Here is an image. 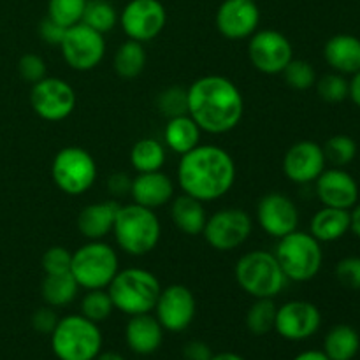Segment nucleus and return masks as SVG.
<instances>
[{
  "label": "nucleus",
  "instance_id": "nucleus-1",
  "mask_svg": "<svg viewBox=\"0 0 360 360\" xmlns=\"http://www.w3.org/2000/svg\"><path fill=\"white\" fill-rule=\"evenodd\" d=\"M236 174L232 155L217 144H199L181 155L178 165L179 188L200 202H214L227 195L234 186Z\"/></svg>",
  "mask_w": 360,
  "mask_h": 360
},
{
  "label": "nucleus",
  "instance_id": "nucleus-2",
  "mask_svg": "<svg viewBox=\"0 0 360 360\" xmlns=\"http://www.w3.org/2000/svg\"><path fill=\"white\" fill-rule=\"evenodd\" d=\"M188 94V116L207 134H227L239 125L245 112L241 90L234 81L210 74L193 81Z\"/></svg>",
  "mask_w": 360,
  "mask_h": 360
},
{
  "label": "nucleus",
  "instance_id": "nucleus-3",
  "mask_svg": "<svg viewBox=\"0 0 360 360\" xmlns=\"http://www.w3.org/2000/svg\"><path fill=\"white\" fill-rule=\"evenodd\" d=\"M120 248L132 257H144L157 248L160 241V220L150 207L139 204L120 206L112 227Z\"/></svg>",
  "mask_w": 360,
  "mask_h": 360
},
{
  "label": "nucleus",
  "instance_id": "nucleus-4",
  "mask_svg": "<svg viewBox=\"0 0 360 360\" xmlns=\"http://www.w3.org/2000/svg\"><path fill=\"white\" fill-rule=\"evenodd\" d=\"M160 290L158 278L141 267L118 271L108 287V294L115 309L129 316L153 311Z\"/></svg>",
  "mask_w": 360,
  "mask_h": 360
},
{
  "label": "nucleus",
  "instance_id": "nucleus-5",
  "mask_svg": "<svg viewBox=\"0 0 360 360\" xmlns=\"http://www.w3.org/2000/svg\"><path fill=\"white\" fill-rule=\"evenodd\" d=\"M234 276L241 290L253 299H274L288 281L276 255L266 250L245 253L236 264Z\"/></svg>",
  "mask_w": 360,
  "mask_h": 360
},
{
  "label": "nucleus",
  "instance_id": "nucleus-6",
  "mask_svg": "<svg viewBox=\"0 0 360 360\" xmlns=\"http://www.w3.org/2000/svg\"><path fill=\"white\" fill-rule=\"evenodd\" d=\"M53 354L58 360H95L102 352L98 323L83 315H67L51 333Z\"/></svg>",
  "mask_w": 360,
  "mask_h": 360
},
{
  "label": "nucleus",
  "instance_id": "nucleus-7",
  "mask_svg": "<svg viewBox=\"0 0 360 360\" xmlns=\"http://www.w3.org/2000/svg\"><path fill=\"white\" fill-rule=\"evenodd\" d=\"M278 262L288 281L306 283L316 278L323 264L322 243L316 241L309 232L294 231L285 238L278 239Z\"/></svg>",
  "mask_w": 360,
  "mask_h": 360
},
{
  "label": "nucleus",
  "instance_id": "nucleus-8",
  "mask_svg": "<svg viewBox=\"0 0 360 360\" xmlns=\"http://www.w3.org/2000/svg\"><path fill=\"white\" fill-rule=\"evenodd\" d=\"M120 271L118 253L111 245L102 241H88L72 253L70 274L84 290L108 288Z\"/></svg>",
  "mask_w": 360,
  "mask_h": 360
},
{
  "label": "nucleus",
  "instance_id": "nucleus-9",
  "mask_svg": "<svg viewBox=\"0 0 360 360\" xmlns=\"http://www.w3.org/2000/svg\"><path fill=\"white\" fill-rule=\"evenodd\" d=\"M97 162L94 155L79 146H65L51 162L55 185L67 195H83L97 181Z\"/></svg>",
  "mask_w": 360,
  "mask_h": 360
},
{
  "label": "nucleus",
  "instance_id": "nucleus-10",
  "mask_svg": "<svg viewBox=\"0 0 360 360\" xmlns=\"http://www.w3.org/2000/svg\"><path fill=\"white\" fill-rule=\"evenodd\" d=\"M58 48L70 69L77 72H90L104 60L105 39L104 34L81 21L67 28Z\"/></svg>",
  "mask_w": 360,
  "mask_h": 360
},
{
  "label": "nucleus",
  "instance_id": "nucleus-11",
  "mask_svg": "<svg viewBox=\"0 0 360 360\" xmlns=\"http://www.w3.org/2000/svg\"><path fill=\"white\" fill-rule=\"evenodd\" d=\"M253 231L252 217L239 207H225L207 217L202 236L217 252H232L245 245Z\"/></svg>",
  "mask_w": 360,
  "mask_h": 360
},
{
  "label": "nucleus",
  "instance_id": "nucleus-12",
  "mask_svg": "<svg viewBox=\"0 0 360 360\" xmlns=\"http://www.w3.org/2000/svg\"><path fill=\"white\" fill-rule=\"evenodd\" d=\"M250 63L259 72L276 76L294 60V46L290 39L273 28L257 30L248 42Z\"/></svg>",
  "mask_w": 360,
  "mask_h": 360
},
{
  "label": "nucleus",
  "instance_id": "nucleus-13",
  "mask_svg": "<svg viewBox=\"0 0 360 360\" xmlns=\"http://www.w3.org/2000/svg\"><path fill=\"white\" fill-rule=\"evenodd\" d=\"M30 104L44 122H62L76 109V91L62 77H48L32 84Z\"/></svg>",
  "mask_w": 360,
  "mask_h": 360
},
{
  "label": "nucleus",
  "instance_id": "nucleus-14",
  "mask_svg": "<svg viewBox=\"0 0 360 360\" xmlns=\"http://www.w3.org/2000/svg\"><path fill=\"white\" fill-rule=\"evenodd\" d=\"M118 21L127 37L144 44L164 32L167 11L160 0H130L123 7Z\"/></svg>",
  "mask_w": 360,
  "mask_h": 360
},
{
  "label": "nucleus",
  "instance_id": "nucleus-15",
  "mask_svg": "<svg viewBox=\"0 0 360 360\" xmlns=\"http://www.w3.org/2000/svg\"><path fill=\"white\" fill-rule=\"evenodd\" d=\"M195 295L188 287L179 283L162 288L155 304L157 320L169 333H183L188 329L195 319Z\"/></svg>",
  "mask_w": 360,
  "mask_h": 360
},
{
  "label": "nucleus",
  "instance_id": "nucleus-16",
  "mask_svg": "<svg viewBox=\"0 0 360 360\" xmlns=\"http://www.w3.org/2000/svg\"><path fill=\"white\" fill-rule=\"evenodd\" d=\"M322 313L309 301H288L278 308L274 330L287 341H304L319 333Z\"/></svg>",
  "mask_w": 360,
  "mask_h": 360
},
{
  "label": "nucleus",
  "instance_id": "nucleus-17",
  "mask_svg": "<svg viewBox=\"0 0 360 360\" xmlns=\"http://www.w3.org/2000/svg\"><path fill=\"white\" fill-rule=\"evenodd\" d=\"M217 30L229 41L250 39L260 25V9L255 0H224L214 16Z\"/></svg>",
  "mask_w": 360,
  "mask_h": 360
},
{
  "label": "nucleus",
  "instance_id": "nucleus-18",
  "mask_svg": "<svg viewBox=\"0 0 360 360\" xmlns=\"http://www.w3.org/2000/svg\"><path fill=\"white\" fill-rule=\"evenodd\" d=\"M257 221L267 236L281 239L297 231L299 210L288 195L281 192H271L257 204Z\"/></svg>",
  "mask_w": 360,
  "mask_h": 360
},
{
  "label": "nucleus",
  "instance_id": "nucleus-19",
  "mask_svg": "<svg viewBox=\"0 0 360 360\" xmlns=\"http://www.w3.org/2000/svg\"><path fill=\"white\" fill-rule=\"evenodd\" d=\"M323 148L315 141H299L292 144L283 157V172L287 179L297 185L313 183L326 171Z\"/></svg>",
  "mask_w": 360,
  "mask_h": 360
},
{
  "label": "nucleus",
  "instance_id": "nucleus-20",
  "mask_svg": "<svg viewBox=\"0 0 360 360\" xmlns=\"http://www.w3.org/2000/svg\"><path fill=\"white\" fill-rule=\"evenodd\" d=\"M316 197L327 207L350 211L359 202V185L343 167L326 169L315 179Z\"/></svg>",
  "mask_w": 360,
  "mask_h": 360
},
{
  "label": "nucleus",
  "instance_id": "nucleus-21",
  "mask_svg": "<svg viewBox=\"0 0 360 360\" xmlns=\"http://www.w3.org/2000/svg\"><path fill=\"white\" fill-rule=\"evenodd\" d=\"M130 197L139 206L155 211L165 206L174 197V183L162 171L143 172L132 178Z\"/></svg>",
  "mask_w": 360,
  "mask_h": 360
},
{
  "label": "nucleus",
  "instance_id": "nucleus-22",
  "mask_svg": "<svg viewBox=\"0 0 360 360\" xmlns=\"http://www.w3.org/2000/svg\"><path fill=\"white\" fill-rule=\"evenodd\" d=\"M120 206L115 199L88 204L77 214V231L88 241H102L112 232Z\"/></svg>",
  "mask_w": 360,
  "mask_h": 360
},
{
  "label": "nucleus",
  "instance_id": "nucleus-23",
  "mask_svg": "<svg viewBox=\"0 0 360 360\" xmlns=\"http://www.w3.org/2000/svg\"><path fill=\"white\" fill-rule=\"evenodd\" d=\"M127 347L137 355H151L162 347L164 341V327L157 320V316H151L150 313L144 315L130 316L129 323L125 327Z\"/></svg>",
  "mask_w": 360,
  "mask_h": 360
},
{
  "label": "nucleus",
  "instance_id": "nucleus-24",
  "mask_svg": "<svg viewBox=\"0 0 360 360\" xmlns=\"http://www.w3.org/2000/svg\"><path fill=\"white\" fill-rule=\"evenodd\" d=\"M327 65L338 74H355L360 69V39L352 34H336L323 46Z\"/></svg>",
  "mask_w": 360,
  "mask_h": 360
},
{
  "label": "nucleus",
  "instance_id": "nucleus-25",
  "mask_svg": "<svg viewBox=\"0 0 360 360\" xmlns=\"http://www.w3.org/2000/svg\"><path fill=\"white\" fill-rule=\"evenodd\" d=\"M350 232V211L327 207L316 211L309 221V234L320 243H334Z\"/></svg>",
  "mask_w": 360,
  "mask_h": 360
},
{
  "label": "nucleus",
  "instance_id": "nucleus-26",
  "mask_svg": "<svg viewBox=\"0 0 360 360\" xmlns=\"http://www.w3.org/2000/svg\"><path fill=\"white\" fill-rule=\"evenodd\" d=\"M171 218L174 221L176 229L186 236L202 234L207 221V213L204 202L193 199L190 195L176 197L171 207Z\"/></svg>",
  "mask_w": 360,
  "mask_h": 360
},
{
  "label": "nucleus",
  "instance_id": "nucleus-27",
  "mask_svg": "<svg viewBox=\"0 0 360 360\" xmlns=\"http://www.w3.org/2000/svg\"><path fill=\"white\" fill-rule=\"evenodd\" d=\"M200 127L188 115L169 118L164 129L165 148L178 155L188 153L200 143Z\"/></svg>",
  "mask_w": 360,
  "mask_h": 360
},
{
  "label": "nucleus",
  "instance_id": "nucleus-28",
  "mask_svg": "<svg viewBox=\"0 0 360 360\" xmlns=\"http://www.w3.org/2000/svg\"><path fill=\"white\" fill-rule=\"evenodd\" d=\"M359 350V333L347 323L334 326L323 340V354L330 360H354Z\"/></svg>",
  "mask_w": 360,
  "mask_h": 360
},
{
  "label": "nucleus",
  "instance_id": "nucleus-29",
  "mask_svg": "<svg viewBox=\"0 0 360 360\" xmlns=\"http://www.w3.org/2000/svg\"><path fill=\"white\" fill-rule=\"evenodd\" d=\"M79 285L70 273L46 274L41 285L42 299L51 308H65L77 297Z\"/></svg>",
  "mask_w": 360,
  "mask_h": 360
},
{
  "label": "nucleus",
  "instance_id": "nucleus-30",
  "mask_svg": "<svg viewBox=\"0 0 360 360\" xmlns=\"http://www.w3.org/2000/svg\"><path fill=\"white\" fill-rule=\"evenodd\" d=\"M165 158H167L165 146L153 137L139 139L130 150V165L136 169L137 174L162 171Z\"/></svg>",
  "mask_w": 360,
  "mask_h": 360
},
{
  "label": "nucleus",
  "instance_id": "nucleus-31",
  "mask_svg": "<svg viewBox=\"0 0 360 360\" xmlns=\"http://www.w3.org/2000/svg\"><path fill=\"white\" fill-rule=\"evenodd\" d=\"M112 67L122 79H136L137 76H141L146 67V51L143 42L129 39L120 44L112 58Z\"/></svg>",
  "mask_w": 360,
  "mask_h": 360
},
{
  "label": "nucleus",
  "instance_id": "nucleus-32",
  "mask_svg": "<svg viewBox=\"0 0 360 360\" xmlns=\"http://www.w3.org/2000/svg\"><path fill=\"white\" fill-rule=\"evenodd\" d=\"M276 313L278 306L274 304V299H255V302L246 311V327L255 336H266L274 330Z\"/></svg>",
  "mask_w": 360,
  "mask_h": 360
},
{
  "label": "nucleus",
  "instance_id": "nucleus-33",
  "mask_svg": "<svg viewBox=\"0 0 360 360\" xmlns=\"http://www.w3.org/2000/svg\"><path fill=\"white\" fill-rule=\"evenodd\" d=\"M118 18L115 6L108 0H88L83 14V23L101 34H105L116 27Z\"/></svg>",
  "mask_w": 360,
  "mask_h": 360
},
{
  "label": "nucleus",
  "instance_id": "nucleus-34",
  "mask_svg": "<svg viewBox=\"0 0 360 360\" xmlns=\"http://www.w3.org/2000/svg\"><path fill=\"white\" fill-rule=\"evenodd\" d=\"M322 148L326 160L333 164L334 167H345V165L352 164L357 157V143L347 134H338V136L329 137Z\"/></svg>",
  "mask_w": 360,
  "mask_h": 360
},
{
  "label": "nucleus",
  "instance_id": "nucleus-35",
  "mask_svg": "<svg viewBox=\"0 0 360 360\" xmlns=\"http://www.w3.org/2000/svg\"><path fill=\"white\" fill-rule=\"evenodd\" d=\"M112 311H115V306H112V301L105 288L88 290L84 297L81 299V315L91 322H105L112 315Z\"/></svg>",
  "mask_w": 360,
  "mask_h": 360
},
{
  "label": "nucleus",
  "instance_id": "nucleus-36",
  "mask_svg": "<svg viewBox=\"0 0 360 360\" xmlns=\"http://www.w3.org/2000/svg\"><path fill=\"white\" fill-rule=\"evenodd\" d=\"M86 2L88 0H48V18L63 28L74 27L83 21Z\"/></svg>",
  "mask_w": 360,
  "mask_h": 360
},
{
  "label": "nucleus",
  "instance_id": "nucleus-37",
  "mask_svg": "<svg viewBox=\"0 0 360 360\" xmlns=\"http://www.w3.org/2000/svg\"><path fill=\"white\" fill-rule=\"evenodd\" d=\"M157 108L165 118L188 115V94L181 86H169L157 97Z\"/></svg>",
  "mask_w": 360,
  "mask_h": 360
},
{
  "label": "nucleus",
  "instance_id": "nucleus-38",
  "mask_svg": "<svg viewBox=\"0 0 360 360\" xmlns=\"http://www.w3.org/2000/svg\"><path fill=\"white\" fill-rule=\"evenodd\" d=\"M281 74H283L285 77V83H287L290 88H294V90H299V91H304V90H309V88H313L315 86L316 79H319V77H316L315 67H313L309 62H306V60L294 58L287 67H285V70Z\"/></svg>",
  "mask_w": 360,
  "mask_h": 360
},
{
  "label": "nucleus",
  "instance_id": "nucleus-39",
  "mask_svg": "<svg viewBox=\"0 0 360 360\" xmlns=\"http://www.w3.org/2000/svg\"><path fill=\"white\" fill-rule=\"evenodd\" d=\"M319 97L329 104H340L348 98V79L343 74L330 72L316 79L315 83Z\"/></svg>",
  "mask_w": 360,
  "mask_h": 360
},
{
  "label": "nucleus",
  "instance_id": "nucleus-40",
  "mask_svg": "<svg viewBox=\"0 0 360 360\" xmlns=\"http://www.w3.org/2000/svg\"><path fill=\"white\" fill-rule=\"evenodd\" d=\"M42 271L46 274H63L70 273L72 253L65 246H51L42 255Z\"/></svg>",
  "mask_w": 360,
  "mask_h": 360
},
{
  "label": "nucleus",
  "instance_id": "nucleus-41",
  "mask_svg": "<svg viewBox=\"0 0 360 360\" xmlns=\"http://www.w3.org/2000/svg\"><path fill=\"white\" fill-rule=\"evenodd\" d=\"M18 72H20L21 79L34 84L37 81L44 79L46 72H48V67H46V62L41 56L35 55V53H27L18 62Z\"/></svg>",
  "mask_w": 360,
  "mask_h": 360
},
{
  "label": "nucleus",
  "instance_id": "nucleus-42",
  "mask_svg": "<svg viewBox=\"0 0 360 360\" xmlns=\"http://www.w3.org/2000/svg\"><path fill=\"white\" fill-rule=\"evenodd\" d=\"M336 278L348 290H360V257H347L336 266Z\"/></svg>",
  "mask_w": 360,
  "mask_h": 360
},
{
  "label": "nucleus",
  "instance_id": "nucleus-43",
  "mask_svg": "<svg viewBox=\"0 0 360 360\" xmlns=\"http://www.w3.org/2000/svg\"><path fill=\"white\" fill-rule=\"evenodd\" d=\"M58 320L60 319L56 316L55 308L46 304L44 308L35 309V313L32 315V327L41 334H51L53 329L56 327V323H58Z\"/></svg>",
  "mask_w": 360,
  "mask_h": 360
},
{
  "label": "nucleus",
  "instance_id": "nucleus-44",
  "mask_svg": "<svg viewBox=\"0 0 360 360\" xmlns=\"http://www.w3.org/2000/svg\"><path fill=\"white\" fill-rule=\"evenodd\" d=\"M65 30L67 28H63L62 25H58L56 21L49 20L48 16H46L44 20L41 21V25H39V34H41L42 41L49 46H60L63 35H65Z\"/></svg>",
  "mask_w": 360,
  "mask_h": 360
},
{
  "label": "nucleus",
  "instance_id": "nucleus-45",
  "mask_svg": "<svg viewBox=\"0 0 360 360\" xmlns=\"http://www.w3.org/2000/svg\"><path fill=\"white\" fill-rule=\"evenodd\" d=\"M183 357L185 360H211L213 352L204 341H190L183 348Z\"/></svg>",
  "mask_w": 360,
  "mask_h": 360
},
{
  "label": "nucleus",
  "instance_id": "nucleus-46",
  "mask_svg": "<svg viewBox=\"0 0 360 360\" xmlns=\"http://www.w3.org/2000/svg\"><path fill=\"white\" fill-rule=\"evenodd\" d=\"M130 186H132V178H129L125 172H115L108 181L109 192L115 193V195L130 193Z\"/></svg>",
  "mask_w": 360,
  "mask_h": 360
},
{
  "label": "nucleus",
  "instance_id": "nucleus-47",
  "mask_svg": "<svg viewBox=\"0 0 360 360\" xmlns=\"http://www.w3.org/2000/svg\"><path fill=\"white\" fill-rule=\"evenodd\" d=\"M348 97L360 109V69L352 74V79L348 81Z\"/></svg>",
  "mask_w": 360,
  "mask_h": 360
},
{
  "label": "nucleus",
  "instance_id": "nucleus-48",
  "mask_svg": "<svg viewBox=\"0 0 360 360\" xmlns=\"http://www.w3.org/2000/svg\"><path fill=\"white\" fill-rule=\"evenodd\" d=\"M350 231L360 239V204L357 202L350 211Z\"/></svg>",
  "mask_w": 360,
  "mask_h": 360
},
{
  "label": "nucleus",
  "instance_id": "nucleus-49",
  "mask_svg": "<svg viewBox=\"0 0 360 360\" xmlns=\"http://www.w3.org/2000/svg\"><path fill=\"white\" fill-rule=\"evenodd\" d=\"M292 360H330V359L320 350H306V352H301L299 355H295Z\"/></svg>",
  "mask_w": 360,
  "mask_h": 360
},
{
  "label": "nucleus",
  "instance_id": "nucleus-50",
  "mask_svg": "<svg viewBox=\"0 0 360 360\" xmlns=\"http://www.w3.org/2000/svg\"><path fill=\"white\" fill-rule=\"evenodd\" d=\"M211 360H246L241 355L234 354V352H221V354H217L211 357Z\"/></svg>",
  "mask_w": 360,
  "mask_h": 360
},
{
  "label": "nucleus",
  "instance_id": "nucleus-51",
  "mask_svg": "<svg viewBox=\"0 0 360 360\" xmlns=\"http://www.w3.org/2000/svg\"><path fill=\"white\" fill-rule=\"evenodd\" d=\"M95 360H125V359H123V355L118 354V352H101Z\"/></svg>",
  "mask_w": 360,
  "mask_h": 360
},
{
  "label": "nucleus",
  "instance_id": "nucleus-52",
  "mask_svg": "<svg viewBox=\"0 0 360 360\" xmlns=\"http://www.w3.org/2000/svg\"><path fill=\"white\" fill-rule=\"evenodd\" d=\"M255 2H257V0H255Z\"/></svg>",
  "mask_w": 360,
  "mask_h": 360
}]
</instances>
